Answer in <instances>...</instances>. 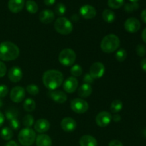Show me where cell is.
<instances>
[{"instance_id":"1","label":"cell","mask_w":146,"mask_h":146,"mask_svg":"<svg viewBox=\"0 0 146 146\" xmlns=\"http://www.w3.org/2000/svg\"><path fill=\"white\" fill-rule=\"evenodd\" d=\"M43 84L50 91L59 88L64 81V75L58 70H48L44 73L42 77Z\"/></svg>"},{"instance_id":"2","label":"cell","mask_w":146,"mask_h":146,"mask_svg":"<svg viewBox=\"0 0 146 146\" xmlns=\"http://www.w3.org/2000/svg\"><path fill=\"white\" fill-rule=\"evenodd\" d=\"M19 54V48L14 43L4 41L0 44V59L1 61H14L18 58Z\"/></svg>"},{"instance_id":"3","label":"cell","mask_w":146,"mask_h":146,"mask_svg":"<svg viewBox=\"0 0 146 146\" xmlns=\"http://www.w3.org/2000/svg\"><path fill=\"white\" fill-rule=\"evenodd\" d=\"M119 38L113 34H110L104 37L101 42V48L104 53L111 54L117 51L120 46Z\"/></svg>"},{"instance_id":"4","label":"cell","mask_w":146,"mask_h":146,"mask_svg":"<svg viewBox=\"0 0 146 146\" xmlns=\"http://www.w3.org/2000/svg\"><path fill=\"white\" fill-rule=\"evenodd\" d=\"M35 131L30 128H24L20 131L18 135L19 142L23 146H31L36 141Z\"/></svg>"},{"instance_id":"5","label":"cell","mask_w":146,"mask_h":146,"mask_svg":"<svg viewBox=\"0 0 146 146\" xmlns=\"http://www.w3.org/2000/svg\"><path fill=\"white\" fill-rule=\"evenodd\" d=\"M54 28L58 34L62 35H68L72 32L74 27L70 20L65 17H61L56 20Z\"/></svg>"},{"instance_id":"6","label":"cell","mask_w":146,"mask_h":146,"mask_svg":"<svg viewBox=\"0 0 146 146\" xmlns=\"http://www.w3.org/2000/svg\"><path fill=\"white\" fill-rule=\"evenodd\" d=\"M76 59V54L75 51L71 48H64L58 55V61L65 66H71Z\"/></svg>"},{"instance_id":"7","label":"cell","mask_w":146,"mask_h":146,"mask_svg":"<svg viewBox=\"0 0 146 146\" xmlns=\"http://www.w3.org/2000/svg\"><path fill=\"white\" fill-rule=\"evenodd\" d=\"M88 104L82 98H74L71 102V108L74 112L78 114H83L88 110Z\"/></svg>"},{"instance_id":"8","label":"cell","mask_w":146,"mask_h":146,"mask_svg":"<svg viewBox=\"0 0 146 146\" xmlns=\"http://www.w3.org/2000/svg\"><path fill=\"white\" fill-rule=\"evenodd\" d=\"M112 121V115L107 111H101L96 117V123L99 127H106Z\"/></svg>"},{"instance_id":"9","label":"cell","mask_w":146,"mask_h":146,"mask_svg":"<svg viewBox=\"0 0 146 146\" xmlns=\"http://www.w3.org/2000/svg\"><path fill=\"white\" fill-rule=\"evenodd\" d=\"M25 95L26 91L23 87L15 86L11 89L10 92V98L13 102L19 104L24 100Z\"/></svg>"},{"instance_id":"10","label":"cell","mask_w":146,"mask_h":146,"mask_svg":"<svg viewBox=\"0 0 146 146\" xmlns=\"http://www.w3.org/2000/svg\"><path fill=\"white\" fill-rule=\"evenodd\" d=\"M105 73V66L101 62H95L90 67V73L94 79L101 78Z\"/></svg>"},{"instance_id":"11","label":"cell","mask_w":146,"mask_h":146,"mask_svg":"<svg viewBox=\"0 0 146 146\" xmlns=\"http://www.w3.org/2000/svg\"><path fill=\"white\" fill-rule=\"evenodd\" d=\"M124 28L129 33H136L141 28V22L139 20L134 17H131L126 19L124 23Z\"/></svg>"},{"instance_id":"12","label":"cell","mask_w":146,"mask_h":146,"mask_svg":"<svg viewBox=\"0 0 146 146\" xmlns=\"http://www.w3.org/2000/svg\"><path fill=\"white\" fill-rule=\"evenodd\" d=\"M78 86V81L76 78L74 76H70L65 80L63 84V88L66 92L68 94H72L75 92Z\"/></svg>"},{"instance_id":"13","label":"cell","mask_w":146,"mask_h":146,"mask_svg":"<svg viewBox=\"0 0 146 146\" xmlns=\"http://www.w3.org/2000/svg\"><path fill=\"white\" fill-rule=\"evenodd\" d=\"M79 13L83 18L86 19H91L96 16V10L89 4H86L80 8Z\"/></svg>"},{"instance_id":"14","label":"cell","mask_w":146,"mask_h":146,"mask_svg":"<svg viewBox=\"0 0 146 146\" xmlns=\"http://www.w3.org/2000/svg\"><path fill=\"white\" fill-rule=\"evenodd\" d=\"M61 127L65 132L71 133L76 130L77 127V123L76 121L70 117H66L61 121Z\"/></svg>"},{"instance_id":"15","label":"cell","mask_w":146,"mask_h":146,"mask_svg":"<svg viewBox=\"0 0 146 146\" xmlns=\"http://www.w3.org/2000/svg\"><path fill=\"white\" fill-rule=\"evenodd\" d=\"M23 76L22 71L19 66H13L9 70L8 78L11 82H19Z\"/></svg>"},{"instance_id":"16","label":"cell","mask_w":146,"mask_h":146,"mask_svg":"<svg viewBox=\"0 0 146 146\" xmlns=\"http://www.w3.org/2000/svg\"><path fill=\"white\" fill-rule=\"evenodd\" d=\"M50 98L58 104H64L67 101V96L64 91H51L48 92Z\"/></svg>"},{"instance_id":"17","label":"cell","mask_w":146,"mask_h":146,"mask_svg":"<svg viewBox=\"0 0 146 146\" xmlns=\"http://www.w3.org/2000/svg\"><path fill=\"white\" fill-rule=\"evenodd\" d=\"M39 20L43 24H50L55 19V14L50 9H44L40 12L39 16Z\"/></svg>"},{"instance_id":"18","label":"cell","mask_w":146,"mask_h":146,"mask_svg":"<svg viewBox=\"0 0 146 146\" xmlns=\"http://www.w3.org/2000/svg\"><path fill=\"white\" fill-rule=\"evenodd\" d=\"M50 128V123L44 118L38 119L34 124V129L36 132L40 133H44L47 132Z\"/></svg>"},{"instance_id":"19","label":"cell","mask_w":146,"mask_h":146,"mask_svg":"<svg viewBox=\"0 0 146 146\" xmlns=\"http://www.w3.org/2000/svg\"><path fill=\"white\" fill-rule=\"evenodd\" d=\"M24 0H9L8 8L12 13H19L23 9Z\"/></svg>"},{"instance_id":"20","label":"cell","mask_w":146,"mask_h":146,"mask_svg":"<svg viewBox=\"0 0 146 146\" xmlns=\"http://www.w3.org/2000/svg\"><path fill=\"white\" fill-rule=\"evenodd\" d=\"M36 146H51L52 141L46 134H40L36 138Z\"/></svg>"},{"instance_id":"21","label":"cell","mask_w":146,"mask_h":146,"mask_svg":"<svg viewBox=\"0 0 146 146\" xmlns=\"http://www.w3.org/2000/svg\"><path fill=\"white\" fill-rule=\"evenodd\" d=\"M79 144L81 146H97V141L94 137L86 135L80 138Z\"/></svg>"},{"instance_id":"22","label":"cell","mask_w":146,"mask_h":146,"mask_svg":"<svg viewBox=\"0 0 146 146\" xmlns=\"http://www.w3.org/2000/svg\"><path fill=\"white\" fill-rule=\"evenodd\" d=\"M92 87L90 84H84L78 88V94L81 98H88L92 94Z\"/></svg>"},{"instance_id":"23","label":"cell","mask_w":146,"mask_h":146,"mask_svg":"<svg viewBox=\"0 0 146 146\" xmlns=\"http://www.w3.org/2000/svg\"><path fill=\"white\" fill-rule=\"evenodd\" d=\"M103 19L107 23H113L115 19V13L111 9H105L102 14Z\"/></svg>"},{"instance_id":"24","label":"cell","mask_w":146,"mask_h":146,"mask_svg":"<svg viewBox=\"0 0 146 146\" xmlns=\"http://www.w3.org/2000/svg\"><path fill=\"white\" fill-rule=\"evenodd\" d=\"M23 107H24V109L27 112L31 113L35 110L36 103L35 101L33 99H31V98H27V99H26L25 101H24Z\"/></svg>"},{"instance_id":"25","label":"cell","mask_w":146,"mask_h":146,"mask_svg":"<svg viewBox=\"0 0 146 146\" xmlns=\"http://www.w3.org/2000/svg\"><path fill=\"white\" fill-rule=\"evenodd\" d=\"M0 135H1V138L4 141H10L13 138L14 133H13V131L11 128L5 127V128H2V130L1 131Z\"/></svg>"},{"instance_id":"26","label":"cell","mask_w":146,"mask_h":146,"mask_svg":"<svg viewBox=\"0 0 146 146\" xmlns=\"http://www.w3.org/2000/svg\"><path fill=\"white\" fill-rule=\"evenodd\" d=\"M123 104L121 100H114L111 104V112L115 113H118L122 110Z\"/></svg>"},{"instance_id":"27","label":"cell","mask_w":146,"mask_h":146,"mask_svg":"<svg viewBox=\"0 0 146 146\" xmlns=\"http://www.w3.org/2000/svg\"><path fill=\"white\" fill-rule=\"evenodd\" d=\"M26 9L31 14H36L38 11V7L34 1H33V0H28L26 2Z\"/></svg>"},{"instance_id":"28","label":"cell","mask_w":146,"mask_h":146,"mask_svg":"<svg viewBox=\"0 0 146 146\" xmlns=\"http://www.w3.org/2000/svg\"><path fill=\"white\" fill-rule=\"evenodd\" d=\"M5 117L8 121H11L13 119H16L18 117V111L14 108H9L6 111Z\"/></svg>"},{"instance_id":"29","label":"cell","mask_w":146,"mask_h":146,"mask_svg":"<svg viewBox=\"0 0 146 146\" xmlns=\"http://www.w3.org/2000/svg\"><path fill=\"white\" fill-rule=\"evenodd\" d=\"M34 117L30 114H27L23 118L22 123L24 126H25V128H31L34 125Z\"/></svg>"},{"instance_id":"30","label":"cell","mask_w":146,"mask_h":146,"mask_svg":"<svg viewBox=\"0 0 146 146\" xmlns=\"http://www.w3.org/2000/svg\"><path fill=\"white\" fill-rule=\"evenodd\" d=\"M125 0H108V5L111 8L116 9L123 7Z\"/></svg>"},{"instance_id":"31","label":"cell","mask_w":146,"mask_h":146,"mask_svg":"<svg viewBox=\"0 0 146 146\" xmlns=\"http://www.w3.org/2000/svg\"><path fill=\"white\" fill-rule=\"evenodd\" d=\"M70 72H71L72 76L76 78V77H78L81 76V74H83V69L81 66L78 65V64H76V65H74L71 67Z\"/></svg>"},{"instance_id":"32","label":"cell","mask_w":146,"mask_h":146,"mask_svg":"<svg viewBox=\"0 0 146 146\" xmlns=\"http://www.w3.org/2000/svg\"><path fill=\"white\" fill-rule=\"evenodd\" d=\"M66 7L63 3H58L56 5L55 13L56 15L62 17L66 14Z\"/></svg>"},{"instance_id":"33","label":"cell","mask_w":146,"mask_h":146,"mask_svg":"<svg viewBox=\"0 0 146 146\" xmlns=\"http://www.w3.org/2000/svg\"><path fill=\"white\" fill-rule=\"evenodd\" d=\"M127 58V52L123 48H121L118 51H117L115 54V58L119 62H123L125 61Z\"/></svg>"},{"instance_id":"34","label":"cell","mask_w":146,"mask_h":146,"mask_svg":"<svg viewBox=\"0 0 146 146\" xmlns=\"http://www.w3.org/2000/svg\"><path fill=\"white\" fill-rule=\"evenodd\" d=\"M138 8H139V4H138L137 2L128 3V4H125V7H124L125 11L128 13H131L134 11H136Z\"/></svg>"},{"instance_id":"35","label":"cell","mask_w":146,"mask_h":146,"mask_svg":"<svg viewBox=\"0 0 146 146\" xmlns=\"http://www.w3.org/2000/svg\"><path fill=\"white\" fill-rule=\"evenodd\" d=\"M27 92L31 96H36L39 93V88L35 84H29L26 88Z\"/></svg>"},{"instance_id":"36","label":"cell","mask_w":146,"mask_h":146,"mask_svg":"<svg viewBox=\"0 0 146 146\" xmlns=\"http://www.w3.org/2000/svg\"><path fill=\"white\" fill-rule=\"evenodd\" d=\"M135 51L138 56L143 57L146 54V47L143 44H138L135 48Z\"/></svg>"},{"instance_id":"37","label":"cell","mask_w":146,"mask_h":146,"mask_svg":"<svg viewBox=\"0 0 146 146\" xmlns=\"http://www.w3.org/2000/svg\"><path fill=\"white\" fill-rule=\"evenodd\" d=\"M8 87L6 85H4V84H1L0 85V98H4L5 96H7V95L8 94Z\"/></svg>"},{"instance_id":"38","label":"cell","mask_w":146,"mask_h":146,"mask_svg":"<svg viewBox=\"0 0 146 146\" xmlns=\"http://www.w3.org/2000/svg\"><path fill=\"white\" fill-rule=\"evenodd\" d=\"M10 123V127H11V130H18L20 127V123L18 121L17 118L16 119H13L11 121H9Z\"/></svg>"},{"instance_id":"39","label":"cell","mask_w":146,"mask_h":146,"mask_svg":"<svg viewBox=\"0 0 146 146\" xmlns=\"http://www.w3.org/2000/svg\"><path fill=\"white\" fill-rule=\"evenodd\" d=\"M94 78L91 76V74H90L89 73H86V74L84 75V78H83V81L84 82V84H90V85L94 82Z\"/></svg>"},{"instance_id":"40","label":"cell","mask_w":146,"mask_h":146,"mask_svg":"<svg viewBox=\"0 0 146 146\" xmlns=\"http://www.w3.org/2000/svg\"><path fill=\"white\" fill-rule=\"evenodd\" d=\"M7 74V66L5 64L0 61V78L4 77Z\"/></svg>"},{"instance_id":"41","label":"cell","mask_w":146,"mask_h":146,"mask_svg":"<svg viewBox=\"0 0 146 146\" xmlns=\"http://www.w3.org/2000/svg\"><path fill=\"white\" fill-rule=\"evenodd\" d=\"M108 146H123L122 143L121 142L118 140H113V141H111L109 143V145Z\"/></svg>"},{"instance_id":"42","label":"cell","mask_w":146,"mask_h":146,"mask_svg":"<svg viewBox=\"0 0 146 146\" xmlns=\"http://www.w3.org/2000/svg\"><path fill=\"white\" fill-rule=\"evenodd\" d=\"M112 120L114 122H119L121 120V116L118 113H115L112 115Z\"/></svg>"},{"instance_id":"43","label":"cell","mask_w":146,"mask_h":146,"mask_svg":"<svg viewBox=\"0 0 146 146\" xmlns=\"http://www.w3.org/2000/svg\"><path fill=\"white\" fill-rule=\"evenodd\" d=\"M141 68H142V69L146 73V58H143V59L141 61Z\"/></svg>"},{"instance_id":"44","label":"cell","mask_w":146,"mask_h":146,"mask_svg":"<svg viewBox=\"0 0 146 146\" xmlns=\"http://www.w3.org/2000/svg\"><path fill=\"white\" fill-rule=\"evenodd\" d=\"M44 1L46 6H52L55 4L56 0H44Z\"/></svg>"},{"instance_id":"45","label":"cell","mask_w":146,"mask_h":146,"mask_svg":"<svg viewBox=\"0 0 146 146\" xmlns=\"http://www.w3.org/2000/svg\"><path fill=\"white\" fill-rule=\"evenodd\" d=\"M141 19H142L143 21L146 24V9L143 10L142 12H141Z\"/></svg>"},{"instance_id":"46","label":"cell","mask_w":146,"mask_h":146,"mask_svg":"<svg viewBox=\"0 0 146 146\" xmlns=\"http://www.w3.org/2000/svg\"><path fill=\"white\" fill-rule=\"evenodd\" d=\"M4 119H5L4 115L1 112V111H0V127L2 126V125L4 124Z\"/></svg>"},{"instance_id":"47","label":"cell","mask_w":146,"mask_h":146,"mask_svg":"<svg viewBox=\"0 0 146 146\" xmlns=\"http://www.w3.org/2000/svg\"><path fill=\"white\" fill-rule=\"evenodd\" d=\"M5 146H19V145L18 144L15 142V141H9L7 144H6Z\"/></svg>"},{"instance_id":"48","label":"cell","mask_w":146,"mask_h":146,"mask_svg":"<svg viewBox=\"0 0 146 146\" xmlns=\"http://www.w3.org/2000/svg\"><path fill=\"white\" fill-rule=\"evenodd\" d=\"M142 39L144 41V43L146 44V28L144 29V30L142 32Z\"/></svg>"},{"instance_id":"49","label":"cell","mask_w":146,"mask_h":146,"mask_svg":"<svg viewBox=\"0 0 146 146\" xmlns=\"http://www.w3.org/2000/svg\"><path fill=\"white\" fill-rule=\"evenodd\" d=\"M71 19H72V20L74 21H77L79 20V17H78L77 14H74V15L71 17Z\"/></svg>"},{"instance_id":"50","label":"cell","mask_w":146,"mask_h":146,"mask_svg":"<svg viewBox=\"0 0 146 146\" xmlns=\"http://www.w3.org/2000/svg\"><path fill=\"white\" fill-rule=\"evenodd\" d=\"M2 106H3V102H2V101H1V98H0V108H1Z\"/></svg>"},{"instance_id":"51","label":"cell","mask_w":146,"mask_h":146,"mask_svg":"<svg viewBox=\"0 0 146 146\" xmlns=\"http://www.w3.org/2000/svg\"><path fill=\"white\" fill-rule=\"evenodd\" d=\"M130 1H131V2H137V1H138L139 0H130Z\"/></svg>"}]
</instances>
